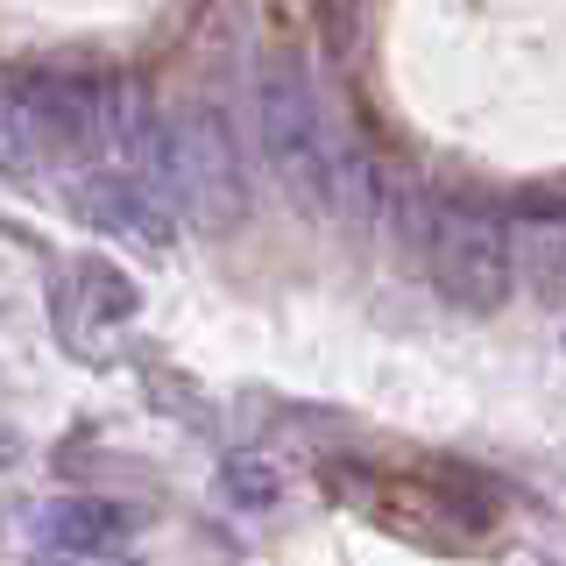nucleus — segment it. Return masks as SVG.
Returning <instances> with one entry per match:
<instances>
[{
    "label": "nucleus",
    "instance_id": "obj_2",
    "mask_svg": "<svg viewBox=\"0 0 566 566\" xmlns=\"http://www.w3.org/2000/svg\"><path fill=\"white\" fill-rule=\"evenodd\" d=\"M29 156H43V164L99 156L106 164V78H71V71L14 78V93H8V164L22 170Z\"/></svg>",
    "mask_w": 566,
    "mask_h": 566
},
{
    "label": "nucleus",
    "instance_id": "obj_5",
    "mask_svg": "<svg viewBox=\"0 0 566 566\" xmlns=\"http://www.w3.org/2000/svg\"><path fill=\"white\" fill-rule=\"evenodd\" d=\"M71 206H78L93 227H114V234L156 241V248L177 234V206H164L149 185H135V177L120 170V164H99V170L71 177Z\"/></svg>",
    "mask_w": 566,
    "mask_h": 566
},
{
    "label": "nucleus",
    "instance_id": "obj_8",
    "mask_svg": "<svg viewBox=\"0 0 566 566\" xmlns=\"http://www.w3.org/2000/svg\"><path fill=\"white\" fill-rule=\"evenodd\" d=\"M220 482H227V495H234L241 510H270L276 495H283V474H270L262 460H227Z\"/></svg>",
    "mask_w": 566,
    "mask_h": 566
},
{
    "label": "nucleus",
    "instance_id": "obj_3",
    "mask_svg": "<svg viewBox=\"0 0 566 566\" xmlns=\"http://www.w3.org/2000/svg\"><path fill=\"white\" fill-rule=\"evenodd\" d=\"M424 270H432V291L453 312H495L510 297V283H517V241L482 206H439Z\"/></svg>",
    "mask_w": 566,
    "mask_h": 566
},
{
    "label": "nucleus",
    "instance_id": "obj_6",
    "mask_svg": "<svg viewBox=\"0 0 566 566\" xmlns=\"http://www.w3.org/2000/svg\"><path fill=\"white\" fill-rule=\"evenodd\" d=\"M128 531H135V510L106 503V495H64V503L35 510V538L64 559H106L114 545H128Z\"/></svg>",
    "mask_w": 566,
    "mask_h": 566
},
{
    "label": "nucleus",
    "instance_id": "obj_9",
    "mask_svg": "<svg viewBox=\"0 0 566 566\" xmlns=\"http://www.w3.org/2000/svg\"><path fill=\"white\" fill-rule=\"evenodd\" d=\"M43 566H50V559H43ZM106 566H120V559H106Z\"/></svg>",
    "mask_w": 566,
    "mask_h": 566
},
{
    "label": "nucleus",
    "instance_id": "obj_7",
    "mask_svg": "<svg viewBox=\"0 0 566 566\" xmlns=\"http://www.w3.org/2000/svg\"><path fill=\"white\" fill-rule=\"evenodd\" d=\"M135 318V283L114 270V262H71L57 283V333L71 347H85V326L114 333Z\"/></svg>",
    "mask_w": 566,
    "mask_h": 566
},
{
    "label": "nucleus",
    "instance_id": "obj_1",
    "mask_svg": "<svg viewBox=\"0 0 566 566\" xmlns=\"http://www.w3.org/2000/svg\"><path fill=\"white\" fill-rule=\"evenodd\" d=\"M255 142H262L270 177L291 191V206L326 220L333 212V128H326L312 71L291 50L262 57V71H255Z\"/></svg>",
    "mask_w": 566,
    "mask_h": 566
},
{
    "label": "nucleus",
    "instance_id": "obj_4",
    "mask_svg": "<svg viewBox=\"0 0 566 566\" xmlns=\"http://www.w3.org/2000/svg\"><path fill=\"white\" fill-rule=\"evenodd\" d=\"M177 170H185V212L206 227V234H241L248 227V156H241V135L227 120V106L212 99H191L177 114Z\"/></svg>",
    "mask_w": 566,
    "mask_h": 566
}]
</instances>
